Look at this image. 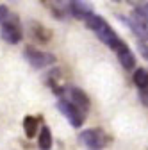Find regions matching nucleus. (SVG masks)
I'll list each match as a JSON object with an SVG mask.
<instances>
[{
  "mask_svg": "<svg viewBox=\"0 0 148 150\" xmlns=\"http://www.w3.org/2000/svg\"><path fill=\"white\" fill-rule=\"evenodd\" d=\"M134 82L139 89H148V71L144 68H137L134 71Z\"/></svg>",
  "mask_w": 148,
  "mask_h": 150,
  "instance_id": "nucleus-11",
  "label": "nucleus"
},
{
  "mask_svg": "<svg viewBox=\"0 0 148 150\" xmlns=\"http://www.w3.org/2000/svg\"><path fill=\"white\" fill-rule=\"evenodd\" d=\"M80 141L86 146L97 150V148L104 146V134L100 130H84V132H80Z\"/></svg>",
  "mask_w": 148,
  "mask_h": 150,
  "instance_id": "nucleus-6",
  "label": "nucleus"
},
{
  "mask_svg": "<svg viewBox=\"0 0 148 150\" xmlns=\"http://www.w3.org/2000/svg\"><path fill=\"white\" fill-rule=\"evenodd\" d=\"M137 47H139V50H141V54L144 55V57H148V47H144V43H143V41H139V43H137Z\"/></svg>",
  "mask_w": 148,
  "mask_h": 150,
  "instance_id": "nucleus-16",
  "label": "nucleus"
},
{
  "mask_svg": "<svg viewBox=\"0 0 148 150\" xmlns=\"http://www.w3.org/2000/svg\"><path fill=\"white\" fill-rule=\"evenodd\" d=\"M38 146H39V150H50L52 148V132H50L48 127H41Z\"/></svg>",
  "mask_w": 148,
  "mask_h": 150,
  "instance_id": "nucleus-9",
  "label": "nucleus"
},
{
  "mask_svg": "<svg viewBox=\"0 0 148 150\" xmlns=\"http://www.w3.org/2000/svg\"><path fill=\"white\" fill-rule=\"evenodd\" d=\"M23 130H25V136L30 139L36 136V132H38V118L34 116H25L23 120Z\"/></svg>",
  "mask_w": 148,
  "mask_h": 150,
  "instance_id": "nucleus-10",
  "label": "nucleus"
},
{
  "mask_svg": "<svg viewBox=\"0 0 148 150\" xmlns=\"http://www.w3.org/2000/svg\"><path fill=\"white\" fill-rule=\"evenodd\" d=\"M107 22L104 20V18L102 16H98V14H91L89 18H87V20H86V25H87V29H91V30H93V32H98L104 25H105Z\"/></svg>",
  "mask_w": 148,
  "mask_h": 150,
  "instance_id": "nucleus-12",
  "label": "nucleus"
},
{
  "mask_svg": "<svg viewBox=\"0 0 148 150\" xmlns=\"http://www.w3.org/2000/svg\"><path fill=\"white\" fill-rule=\"evenodd\" d=\"M57 107L61 109V112L68 118V122H70L73 127H80V125H82V122H84L82 111H80L75 104H71L70 100H64V98H59Z\"/></svg>",
  "mask_w": 148,
  "mask_h": 150,
  "instance_id": "nucleus-1",
  "label": "nucleus"
},
{
  "mask_svg": "<svg viewBox=\"0 0 148 150\" xmlns=\"http://www.w3.org/2000/svg\"><path fill=\"white\" fill-rule=\"evenodd\" d=\"M128 2H130V4H141L143 0H128Z\"/></svg>",
  "mask_w": 148,
  "mask_h": 150,
  "instance_id": "nucleus-17",
  "label": "nucleus"
},
{
  "mask_svg": "<svg viewBox=\"0 0 148 150\" xmlns=\"http://www.w3.org/2000/svg\"><path fill=\"white\" fill-rule=\"evenodd\" d=\"M68 9H70L71 16H75L77 20H87L93 14V6L87 0H70Z\"/></svg>",
  "mask_w": 148,
  "mask_h": 150,
  "instance_id": "nucleus-5",
  "label": "nucleus"
},
{
  "mask_svg": "<svg viewBox=\"0 0 148 150\" xmlns=\"http://www.w3.org/2000/svg\"><path fill=\"white\" fill-rule=\"evenodd\" d=\"M70 95H71V104H75L80 111H87L89 109V98H87V95L82 89L70 88Z\"/></svg>",
  "mask_w": 148,
  "mask_h": 150,
  "instance_id": "nucleus-8",
  "label": "nucleus"
},
{
  "mask_svg": "<svg viewBox=\"0 0 148 150\" xmlns=\"http://www.w3.org/2000/svg\"><path fill=\"white\" fill-rule=\"evenodd\" d=\"M139 97H141V102L148 107V89H139Z\"/></svg>",
  "mask_w": 148,
  "mask_h": 150,
  "instance_id": "nucleus-15",
  "label": "nucleus"
},
{
  "mask_svg": "<svg viewBox=\"0 0 148 150\" xmlns=\"http://www.w3.org/2000/svg\"><path fill=\"white\" fill-rule=\"evenodd\" d=\"M132 20L136 22V27H141V29L146 30V27H148V14L144 13V9H136L132 13Z\"/></svg>",
  "mask_w": 148,
  "mask_h": 150,
  "instance_id": "nucleus-13",
  "label": "nucleus"
},
{
  "mask_svg": "<svg viewBox=\"0 0 148 150\" xmlns=\"http://www.w3.org/2000/svg\"><path fill=\"white\" fill-rule=\"evenodd\" d=\"M116 55H118V61L121 63V66H123L125 70H132V68L136 66V57H134V54H132V50L128 48L125 43L116 50Z\"/></svg>",
  "mask_w": 148,
  "mask_h": 150,
  "instance_id": "nucleus-7",
  "label": "nucleus"
},
{
  "mask_svg": "<svg viewBox=\"0 0 148 150\" xmlns=\"http://www.w3.org/2000/svg\"><path fill=\"white\" fill-rule=\"evenodd\" d=\"M25 59L34 66V68H47L50 64L55 63V57L52 54H47V52H39L36 48H27L25 50Z\"/></svg>",
  "mask_w": 148,
  "mask_h": 150,
  "instance_id": "nucleus-2",
  "label": "nucleus"
},
{
  "mask_svg": "<svg viewBox=\"0 0 148 150\" xmlns=\"http://www.w3.org/2000/svg\"><path fill=\"white\" fill-rule=\"evenodd\" d=\"M0 34H2L4 41H7V43H11V45L20 43V41H22V36H23L20 25H18L14 20H9V22L2 23V27H0Z\"/></svg>",
  "mask_w": 148,
  "mask_h": 150,
  "instance_id": "nucleus-3",
  "label": "nucleus"
},
{
  "mask_svg": "<svg viewBox=\"0 0 148 150\" xmlns=\"http://www.w3.org/2000/svg\"><path fill=\"white\" fill-rule=\"evenodd\" d=\"M95 34L100 38V41H104V43H105L109 48H113L114 52H116V50H118V48H120L123 43H125V41L121 40V38H120V36H118V34H116L113 29L109 27V23H105V25H104V27H102L98 32H95Z\"/></svg>",
  "mask_w": 148,
  "mask_h": 150,
  "instance_id": "nucleus-4",
  "label": "nucleus"
},
{
  "mask_svg": "<svg viewBox=\"0 0 148 150\" xmlns=\"http://www.w3.org/2000/svg\"><path fill=\"white\" fill-rule=\"evenodd\" d=\"M9 20H11V13H9V9H7L6 6H0V25L6 23V22H9Z\"/></svg>",
  "mask_w": 148,
  "mask_h": 150,
  "instance_id": "nucleus-14",
  "label": "nucleus"
}]
</instances>
